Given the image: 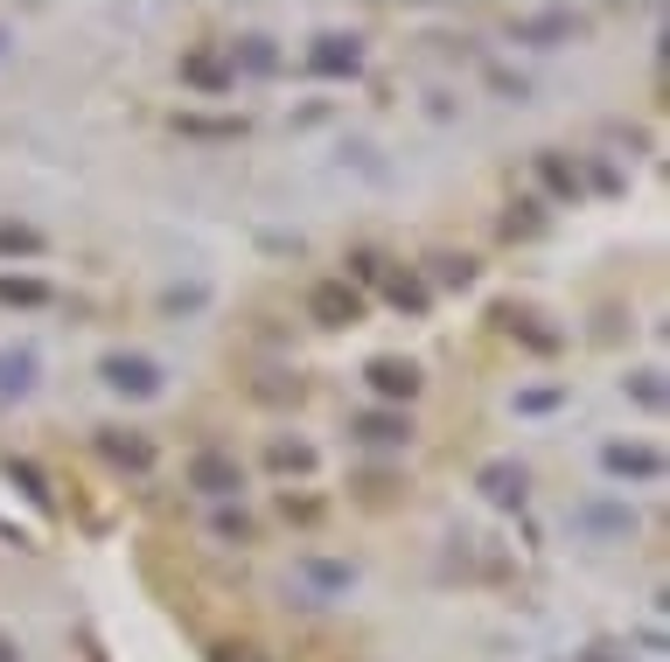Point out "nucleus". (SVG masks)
Returning <instances> with one entry per match:
<instances>
[{
  "label": "nucleus",
  "mask_w": 670,
  "mask_h": 662,
  "mask_svg": "<svg viewBox=\"0 0 670 662\" xmlns=\"http://www.w3.org/2000/svg\"><path fill=\"white\" fill-rule=\"evenodd\" d=\"M98 377H106V391H119V397H161L168 391V369L154 356H140V349H112L106 363H98Z\"/></svg>",
  "instance_id": "f257e3e1"
},
{
  "label": "nucleus",
  "mask_w": 670,
  "mask_h": 662,
  "mask_svg": "<svg viewBox=\"0 0 670 662\" xmlns=\"http://www.w3.org/2000/svg\"><path fill=\"white\" fill-rule=\"evenodd\" d=\"M300 63H307V77H356L364 70V36H315Z\"/></svg>",
  "instance_id": "f03ea898"
},
{
  "label": "nucleus",
  "mask_w": 670,
  "mask_h": 662,
  "mask_svg": "<svg viewBox=\"0 0 670 662\" xmlns=\"http://www.w3.org/2000/svg\"><path fill=\"white\" fill-rule=\"evenodd\" d=\"M307 314H315L322 328H356L364 322V294H356L349 279H322L315 294H307Z\"/></svg>",
  "instance_id": "7ed1b4c3"
},
{
  "label": "nucleus",
  "mask_w": 670,
  "mask_h": 662,
  "mask_svg": "<svg viewBox=\"0 0 670 662\" xmlns=\"http://www.w3.org/2000/svg\"><path fill=\"white\" fill-rule=\"evenodd\" d=\"M189 488H196V495H210V502H224V495H238V488H245V467L230 461V454H217V446H203V454L189 461Z\"/></svg>",
  "instance_id": "20e7f679"
},
{
  "label": "nucleus",
  "mask_w": 670,
  "mask_h": 662,
  "mask_svg": "<svg viewBox=\"0 0 670 662\" xmlns=\"http://www.w3.org/2000/svg\"><path fill=\"white\" fill-rule=\"evenodd\" d=\"M601 467L622 474V482H663V454H657V446H635V439H608L601 446Z\"/></svg>",
  "instance_id": "39448f33"
},
{
  "label": "nucleus",
  "mask_w": 670,
  "mask_h": 662,
  "mask_svg": "<svg viewBox=\"0 0 670 662\" xmlns=\"http://www.w3.org/2000/svg\"><path fill=\"white\" fill-rule=\"evenodd\" d=\"M371 391L377 397H398V405H412V397H420V363L412 356H371Z\"/></svg>",
  "instance_id": "423d86ee"
},
{
  "label": "nucleus",
  "mask_w": 670,
  "mask_h": 662,
  "mask_svg": "<svg viewBox=\"0 0 670 662\" xmlns=\"http://www.w3.org/2000/svg\"><path fill=\"white\" fill-rule=\"evenodd\" d=\"M573 523L587 530V537H629L635 510H629V502H614V495H594V502H580V510H573Z\"/></svg>",
  "instance_id": "0eeeda50"
},
{
  "label": "nucleus",
  "mask_w": 670,
  "mask_h": 662,
  "mask_svg": "<svg viewBox=\"0 0 670 662\" xmlns=\"http://www.w3.org/2000/svg\"><path fill=\"white\" fill-rule=\"evenodd\" d=\"M98 454H106L112 467L147 474V467H154V439H147V433H126V426H106V433H98Z\"/></svg>",
  "instance_id": "6e6552de"
},
{
  "label": "nucleus",
  "mask_w": 670,
  "mask_h": 662,
  "mask_svg": "<svg viewBox=\"0 0 670 662\" xmlns=\"http://www.w3.org/2000/svg\"><path fill=\"white\" fill-rule=\"evenodd\" d=\"M183 85L189 91H230V85H238V77H230V63L217 57V49H189V57H183Z\"/></svg>",
  "instance_id": "1a4fd4ad"
},
{
  "label": "nucleus",
  "mask_w": 670,
  "mask_h": 662,
  "mask_svg": "<svg viewBox=\"0 0 670 662\" xmlns=\"http://www.w3.org/2000/svg\"><path fill=\"white\" fill-rule=\"evenodd\" d=\"M510 36L531 42V49H559V42H573V36H580V14H524Z\"/></svg>",
  "instance_id": "9d476101"
},
{
  "label": "nucleus",
  "mask_w": 670,
  "mask_h": 662,
  "mask_svg": "<svg viewBox=\"0 0 670 662\" xmlns=\"http://www.w3.org/2000/svg\"><path fill=\"white\" fill-rule=\"evenodd\" d=\"M36 349H0V405H21L36 391Z\"/></svg>",
  "instance_id": "9b49d317"
},
{
  "label": "nucleus",
  "mask_w": 670,
  "mask_h": 662,
  "mask_svg": "<svg viewBox=\"0 0 670 662\" xmlns=\"http://www.w3.org/2000/svg\"><path fill=\"white\" fill-rule=\"evenodd\" d=\"M475 488H482L489 502H524V488H531V474H524L518 461H489V467L475 474Z\"/></svg>",
  "instance_id": "f8f14e48"
},
{
  "label": "nucleus",
  "mask_w": 670,
  "mask_h": 662,
  "mask_svg": "<svg viewBox=\"0 0 670 662\" xmlns=\"http://www.w3.org/2000/svg\"><path fill=\"white\" fill-rule=\"evenodd\" d=\"M273 77L279 70V42L273 36H238V49H230V77Z\"/></svg>",
  "instance_id": "ddd939ff"
},
{
  "label": "nucleus",
  "mask_w": 670,
  "mask_h": 662,
  "mask_svg": "<svg viewBox=\"0 0 670 662\" xmlns=\"http://www.w3.org/2000/svg\"><path fill=\"white\" fill-rule=\"evenodd\" d=\"M349 433L364 439V446H405V439H412V418H405V412H364Z\"/></svg>",
  "instance_id": "4468645a"
},
{
  "label": "nucleus",
  "mask_w": 670,
  "mask_h": 662,
  "mask_svg": "<svg viewBox=\"0 0 670 662\" xmlns=\"http://www.w3.org/2000/svg\"><path fill=\"white\" fill-rule=\"evenodd\" d=\"M377 286H384V300L405 307V314H426V300H433L420 273H377Z\"/></svg>",
  "instance_id": "2eb2a0df"
},
{
  "label": "nucleus",
  "mask_w": 670,
  "mask_h": 662,
  "mask_svg": "<svg viewBox=\"0 0 670 662\" xmlns=\"http://www.w3.org/2000/svg\"><path fill=\"white\" fill-rule=\"evenodd\" d=\"M42 230L36 224H14V217H0V258H42Z\"/></svg>",
  "instance_id": "dca6fc26"
},
{
  "label": "nucleus",
  "mask_w": 670,
  "mask_h": 662,
  "mask_svg": "<svg viewBox=\"0 0 670 662\" xmlns=\"http://www.w3.org/2000/svg\"><path fill=\"white\" fill-rule=\"evenodd\" d=\"M0 300L8 307H49V286L29 279V273H0Z\"/></svg>",
  "instance_id": "f3484780"
},
{
  "label": "nucleus",
  "mask_w": 670,
  "mask_h": 662,
  "mask_svg": "<svg viewBox=\"0 0 670 662\" xmlns=\"http://www.w3.org/2000/svg\"><path fill=\"white\" fill-rule=\"evenodd\" d=\"M266 461H273L279 474H307V467H315V446H307V439H273Z\"/></svg>",
  "instance_id": "a211bd4d"
},
{
  "label": "nucleus",
  "mask_w": 670,
  "mask_h": 662,
  "mask_svg": "<svg viewBox=\"0 0 670 662\" xmlns=\"http://www.w3.org/2000/svg\"><path fill=\"white\" fill-rule=\"evenodd\" d=\"M538 175H545V189H552V196H565V202L580 196V175L565 168V154H538Z\"/></svg>",
  "instance_id": "6ab92c4d"
},
{
  "label": "nucleus",
  "mask_w": 670,
  "mask_h": 662,
  "mask_svg": "<svg viewBox=\"0 0 670 662\" xmlns=\"http://www.w3.org/2000/svg\"><path fill=\"white\" fill-rule=\"evenodd\" d=\"M433 279L441 286H475V258L469 251H433Z\"/></svg>",
  "instance_id": "aec40b11"
},
{
  "label": "nucleus",
  "mask_w": 670,
  "mask_h": 662,
  "mask_svg": "<svg viewBox=\"0 0 670 662\" xmlns=\"http://www.w3.org/2000/svg\"><path fill=\"white\" fill-rule=\"evenodd\" d=\"M538 209H545L538 196H518V202H510V217H503V230H510V237H531L538 224H545V217H538Z\"/></svg>",
  "instance_id": "412c9836"
},
{
  "label": "nucleus",
  "mask_w": 670,
  "mask_h": 662,
  "mask_svg": "<svg viewBox=\"0 0 670 662\" xmlns=\"http://www.w3.org/2000/svg\"><path fill=\"white\" fill-rule=\"evenodd\" d=\"M503 322H510V335H524V342H531L538 356H552V349H559V335H552V328H538L531 314H503Z\"/></svg>",
  "instance_id": "4be33fe9"
},
{
  "label": "nucleus",
  "mask_w": 670,
  "mask_h": 662,
  "mask_svg": "<svg viewBox=\"0 0 670 662\" xmlns=\"http://www.w3.org/2000/svg\"><path fill=\"white\" fill-rule=\"evenodd\" d=\"M552 405H565V384H531V391H518V412H552Z\"/></svg>",
  "instance_id": "5701e85b"
},
{
  "label": "nucleus",
  "mask_w": 670,
  "mask_h": 662,
  "mask_svg": "<svg viewBox=\"0 0 670 662\" xmlns=\"http://www.w3.org/2000/svg\"><path fill=\"white\" fill-rule=\"evenodd\" d=\"M300 572L315 579V586H328V593H335V586H349V579H356L349 565H328V559H300Z\"/></svg>",
  "instance_id": "b1692460"
},
{
  "label": "nucleus",
  "mask_w": 670,
  "mask_h": 662,
  "mask_svg": "<svg viewBox=\"0 0 670 662\" xmlns=\"http://www.w3.org/2000/svg\"><path fill=\"white\" fill-rule=\"evenodd\" d=\"M629 391H635V405H642V412H663V377H657V369H635V384H629Z\"/></svg>",
  "instance_id": "393cba45"
},
{
  "label": "nucleus",
  "mask_w": 670,
  "mask_h": 662,
  "mask_svg": "<svg viewBox=\"0 0 670 662\" xmlns=\"http://www.w3.org/2000/svg\"><path fill=\"white\" fill-rule=\"evenodd\" d=\"M8 482H21L36 502H49V488H42V467H36V461H8Z\"/></svg>",
  "instance_id": "a878e982"
},
{
  "label": "nucleus",
  "mask_w": 670,
  "mask_h": 662,
  "mask_svg": "<svg viewBox=\"0 0 670 662\" xmlns=\"http://www.w3.org/2000/svg\"><path fill=\"white\" fill-rule=\"evenodd\" d=\"M203 300H210V294H203V286H175V294H168L161 307H168V314H196Z\"/></svg>",
  "instance_id": "bb28decb"
},
{
  "label": "nucleus",
  "mask_w": 670,
  "mask_h": 662,
  "mask_svg": "<svg viewBox=\"0 0 670 662\" xmlns=\"http://www.w3.org/2000/svg\"><path fill=\"white\" fill-rule=\"evenodd\" d=\"M175 126H183V132H245V119H175Z\"/></svg>",
  "instance_id": "cd10ccee"
},
{
  "label": "nucleus",
  "mask_w": 670,
  "mask_h": 662,
  "mask_svg": "<svg viewBox=\"0 0 670 662\" xmlns=\"http://www.w3.org/2000/svg\"><path fill=\"white\" fill-rule=\"evenodd\" d=\"M217 537H238V544H245V537H252V523H245V516H230V510H224V516H217Z\"/></svg>",
  "instance_id": "c85d7f7f"
},
{
  "label": "nucleus",
  "mask_w": 670,
  "mask_h": 662,
  "mask_svg": "<svg viewBox=\"0 0 670 662\" xmlns=\"http://www.w3.org/2000/svg\"><path fill=\"white\" fill-rule=\"evenodd\" d=\"M217 662H259V649H217Z\"/></svg>",
  "instance_id": "c756f323"
},
{
  "label": "nucleus",
  "mask_w": 670,
  "mask_h": 662,
  "mask_svg": "<svg viewBox=\"0 0 670 662\" xmlns=\"http://www.w3.org/2000/svg\"><path fill=\"white\" fill-rule=\"evenodd\" d=\"M14 57V29H0V63H8Z\"/></svg>",
  "instance_id": "7c9ffc66"
},
{
  "label": "nucleus",
  "mask_w": 670,
  "mask_h": 662,
  "mask_svg": "<svg viewBox=\"0 0 670 662\" xmlns=\"http://www.w3.org/2000/svg\"><path fill=\"white\" fill-rule=\"evenodd\" d=\"M0 662H14V649H8V642H0Z\"/></svg>",
  "instance_id": "2f4dec72"
}]
</instances>
